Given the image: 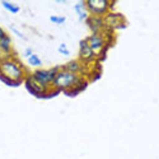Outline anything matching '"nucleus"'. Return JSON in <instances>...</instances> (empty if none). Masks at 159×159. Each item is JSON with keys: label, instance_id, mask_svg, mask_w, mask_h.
I'll use <instances>...</instances> for the list:
<instances>
[{"label": "nucleus", "instance_id": "1", "mask_svg": "<svg viewBox=\"0 0 159 159\" xmlns=\"http://www.w3.org/2000/svg\"><path fill=\"white\" fill-rule=\"evenodd\" d=\"M55 72L53 70L45 71L39 70L37 71L34 75V78L35 81L41 85H45L50 81L53 80L55 77Z\"/></svg>", "mask_w": 159, "mask_h": 159}, {"label": "nucleus", "instance_id": "2", "mask_svg": "<svg viewBox=\"0 0 159 159\" xmlns=\"http://www.w3.org/2000/svg\"><path fill=\"white\" fill-rule=\"evenodd\" d=\"M2 70L6 75L13 79L19 78L21 75V71L18 66L11 62H5L3 63Z\"/></svg>", "mask_w": 159, "mask_h": 159}, {"label": "nucleus", "instance_id": "8", "mask_svg": "<svg viewBox=\"0 0 159 159\" xmlns=\"http://www.w3.org/2000/svg\"><path fill=\"white\" fill-rule=\"evenodd\" d=\"M50 19L52 22H55V23H61L62 22H63L64 20V18H61V17H56V16H53L50 17Z\"/></svg>", "mask_w": 159, "mask_h": 159}, {"label": "nucleus", "instance_id": "4", "mask_svg": "<svg viewBox=\"0 0 159 159\" xmlns=\"http://www.w3.org/2000/svg\"><path fill=\"white\" fill-rule=\"evenodd\" d=\"M2 4L4 8L12 13H17L19 10V7L18 6L7 1H2Z\"/></svg>", "mask_w": 159, "mask_h": 159}, {"label": "nucleus", "instance_id": "3", "mask_svg": "<svg viewBox=\"0 0 159 159\" xmlns=\"http://www.w3.org/2000/svg\"><path fill=\"white\" fill-rule=\"evenodd\" d=\"M75 80V76L69 73H62L59 75L55 79V84L61 86H66L73 82Z\"/></svg>", "mask_w": 159, "mask_h": 159}, {"label": "nucleus", "instance_id": "6", "mask_svg": "<svg viewBox=\"0 0 159 159\" xmlns=\"http://www.w3.org/2000/svg\"><path fill=\"white\" fill-rule=\"evenodd\" d=\"M10 39L8 37L6 36L4 39L0 40V45L4 51H8L9 48Z\"/></svg>", "mask_w": 159, "mask_h": 159}, {"label": "nucleus", "instance_id": "5", "mask_svg": "<svg viewBox=\"0 0 159 159\" xmlns=\"http://www.w3.org/2000/svg\"><path fill=\"white\" fill-rule=\"evenodd\" d=\"M28 61L32 66H39L42 64L41 60L36 55H31Z\"/></svg>", "mask_w": 159, "mask_h": 159}, {"label": "nucleus", "instance_id": "7", "mask_svg": "<svg viewBox=\"0 0 159 159\" xmlns=\"http://www.w3.org/2000/svg\"><path fill=\"white\" fill-rule=\"evenodd\" d=\"M91 42H92V45L93 46L94 48H98L101 45H100L101 44V40L98 37L93 38L92 40H91Z\"/></svg>", "mask_w": 159, "mask_h": 159}, {"label": "nucleus", "instance_id": "9", "mask_svg": "<svg viewBox=\"0 0 159 159\" xmlns=\"http://www.w3.org/2000/svg\"><path fill=\"white\" fill-rule=\"evenodd\" d=\"M6 36V35L4 32L3 30L0 27V40L4 39Z\"/></svg>", "mask_w": 159, "mask_h": 159}]
</instances>
